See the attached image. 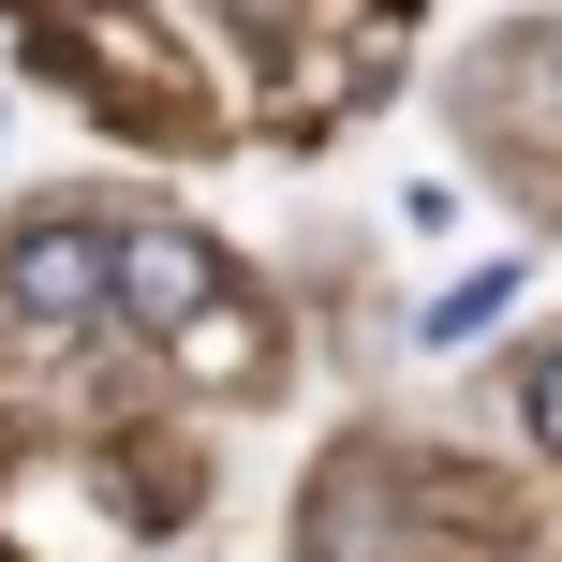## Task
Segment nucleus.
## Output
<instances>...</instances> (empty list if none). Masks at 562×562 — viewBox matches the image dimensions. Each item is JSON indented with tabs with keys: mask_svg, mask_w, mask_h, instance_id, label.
<instances>
[{
	"mask_svg": "<svg viewBox=\"0 0 562 562\" xmlns=\"http://www.w3.org/2000/svg\"><path fill=\"white\" fill-rule=\"evenodd\" d=\"M504 296H518V281H504V267H474V281H459V296H429V340H474V326H488V311H504Z\"/></svg>",
	"mask_w": 562,
	"mask_h": 562,
	"instance_id": "3",
	"label": "nucleus"
},
{
	"mask_svg": "<svg viewBox=\"0 0 562 562\" xmlns=\"http://www.w3.org/2000/svg\"><path fill=\"white\" fill-rule=\"evenodd\" d=\"M104 311H134V326H207L223 311V252L207 237H178V223H134V237H104Z\"/></svg>",
	"mask_w": 562,
	"mask_h": 562,
	"instance_id": "1",
	"label": "nucleus"
},
{
	"mask_svg": "<svg viewBox=\"0 0 562 562\" xmlns=\"http://www.w3.org/2000/svg\"><path fill=\"white\" fill-rule=\"evenodd\" d=\"M518 415H533V445H548V459H562V356H548V370H533V400H518Z\"/></svg>",
	"mask_w": 562,
	"mask_h": 562,
	"instance_id": "4",
	"label": "nucleus"
},
{
	"mask_svg": "<svg viewBox=\"0 0 562 562\" xmlns=\"http://www.w3.org/2000/svg\"><path fill=\"white\" fill-rule=\"evenodd\" d=\"M0 281H15V311L30 326H104V237L89 223H15V252H0Z\"/></svg>",
	"mask_w": 562,
	"mask_h": 562,
	"instance_id": "2",
	"label": "nucleus"
}]
</instances>
